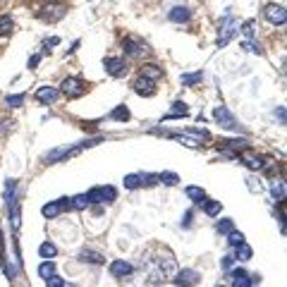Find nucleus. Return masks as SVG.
Here are the masks:
<instances>
[{"mask_svg":"<svg viewBox=\"0 0 287 287\" xmlns=\"http://www.w3.org/2000/svg\"><path fill=\"white\" fill-rule=\"evenodd\" d=\"M65 14H67V7H65L62 2H46V5H41V7L36 10V17L43 19V22H48V24L60 22Z\"/></svg>","mask_w":287,"mask_h":287,"instance_id":"f257e3e1","label":"nucleus"},{"mask_svg":"<svg viewBox=\"0 0 287 287\" xmlns=\"http://www.w3.org/2000/svg\"><path fill=\"white\" fill-rule=\"evenodd\" d=\"M234 34H237V22H234L232 14H225L218 29V48H225L234 39Z\"/></svg>","mask_w":287,"mask_h":287,"instance_id":"f03ea898","label":"nucleus"},{"mask_svg":"<svg viewBox=\"0 0 287 287\" xmlns=\"http://www.w3.org/2000/svg\"><path fill=\"white\" fill-rule=\"evenodd\" d=\"M213 120L216 124H220L223 129H234V132H239V122H237V117H234L230 108H225V106H218V108L213 110Z\"/></svg>","mask_w":287,"mask_h":287,"instance_id":"7ed1b4c3","label":"nucleus"},{"mask_svg":"<svg viewBox=\"0 0 287 287\" xmlns=\"http://www.w3.org/2000/svg\"><path fill=\"white\" fill-rule=\"evenodd\" d=\"M89 199L91 204H113L117 199V189L110 187V184H103V187H94L89 191Z\"/></svg>","mask_w":287,"mask_h":287,"instance_id":"20e7f679","label":"nucleus"},{"mask_svg":"<svg viewBox=\"0 0 287 287\" xmlns=\"http://www.w3.org/2000/svg\"><path fill=\"white\" fill-rule=\"evenodd\" d=\"M263 17H266V22H271L273 27H283V24L287 22V10L283 7V5L271 2V5L263 7Z\"/></svg>","mask_w":287,"mask_h":287,"instance_id":"39448f33","label":"nucleus"},{"mask_svg":"<svg viewBox=\"0 0 287 287\" xmlns=\"http://www.w3.org/2000/svg\"><path fill=\"white\" fill-rule=\"evenodd\" d=\"M103 67H106V72H108L110 77H115V79H122V77H127V72H129V67H127V62H124L122 57H106V60H103Z\"/></svg>","mask_w":287,"mask_h":287,"instance_id":"423d86ee","label":"nucleus"},{"mask_svg":"<svg viewBox=\"0 0 287 287\" xmlns=\"http://www.w3.org/2000/svg\"><path fill=\"white\" fill-rule=\"evenodd\" d=\"M57 91L62 96H67V98H77V96L84 94V82L79 77H67V79H62V84H60Z\"/></svg>","mask_w":287,"mask_h":287,"instance_id":"0eeeda50","label":"nucleus"},{"mask_svg":"<svg viewBox=\"0 0 287 287\" xmlns=\"http://www.w3.org/2000/svg\"><path fill=\"white\" fill-rule=\"evenodd\" d=\"M158 182V175H146V172H137V175H127L124 177V187L127 189H139V187H151Z\"/></svg>","mask_w":287,"mask_h":287,"instance_id":"6e6552de","label":"nucleus"},{"mask_svg":"<svg viewBox=\"0 0 287 287\" xmlns=\"http://www.w3.org/2000/svg\"><path fill=\"white\" fill-rule=\"evenodd\" d=\"M122 48L129 57H139V55L146 53V43L141 41L139 36H127V39L122 41Z\"/></svg>","mask_w":287,"mask_h":287,"instance_id":"1a4fd4ad","label":"nucleus"},{"mask_svg":"<svg viewBox=\"0 0 287 287\" xmlns=\"http://www.w3.org/2000/svg\"><path fill=\"white\" fill-rule=\"evenodd\" d=\"M199 271H191V268H184V271H179L177 278H172V283L177 287H196L199 285Z\"/></svg>","mask_w":287,"mask_h":287,"instance_id":"9d476101","label":"nucleus"},{"mask_svg":"<svg viewBox=\"0 0 287 287\" xmlns=\"http://www.w3.org/2000/svg\"><path fill=\"white\" fill-rule=\"evenodd\" d=\"M132 89H134V94H139L141 98H151V96L156 94V82H153V79H146V77H137L134 84H132Z\"/></svg>","mask_w":287,"mask_h":287,"instance_id":"9b49d317","label":"nucleus"},{"mask_svg":"<svg viewBox=\"0 0 287 287\" xmlns=\"http://www.w3.org/2000/svg\"><path fill=\"white\" fill-rule=\"evenodd\" d=\"M57 86H39L36 91H34V98L39 101V103H43V106H51V103H55L57 101Z\"/></svg>","mask_w":287,"mask_h":287,"instance_id":"f8f14e48","label":"nucleus"},{"mask_svg":"<svg viewBox=\"0 0 287 287\" xmlns=\"http://www.w3.org/2000/svg\"><path fill=\"white\" fill-rule=\"evenodd\" d=\"M65 208H69V199H57V201H51V204L43 206V218H57Z\"/></svg>","mask_w":287,"mask_h":287,"instance_id":"ddd939ff","label":"nucleus"},{"mask_svg":"<svg viewBox=\"0 0 287 287\" xmlns=\"http://www.w3.org/2000/svg\"><path fill=\"white\" fill-rule=\"evenodd\" d=\"M132 271H134V266L124 259H115L110 263V275L113 278H127V275H132Z\"/></svg>","mask_w":287,"mask_h":287,"instance_id":"4468645a","label":"nucleus"},{"mask_svg":"<svg viewBox=\"0 0 287 287\" xmlns=\"http://www.w3.org/2000/svg\"><path fill=\"white\" fill-rule=\"evenodd\" d=\"M187 115H189L187 103H184V101H175V103H172V108L163 115V122H168V120H179V117H187Z\"/></svg>","mask_w":287,"mask_h":287,"instance_id":"2eb2a0df","label":"nucleus"},{"mask_svg":"<svg viewBox=\"0 0 287 287\" xmlns=\"http://www.w3.org/2000/svg\"><path fill=\"white\" fill-rule=\"evenodd\" d=\"M168 19H170V22H177V24H184V22L191 19V10L184 7V5H177V7H172V10L168 12Z\"/></svg>","mask_w":287,"mask_h":287,"instance_id":"dca6fc26","label":"nucleus"},{"mask_svg":"<svg viewBox=\"0 0 287 287\" xmlns=\"http://www.w3.org/2000/svg\"><path fill=\"white\" fill-rule=\"evenodd\" d=\"M139 77H146V79H153V82H156V79L163 77V69L158 67V65H153V62H146V65L141 67V74H139Z\"/></svg>","mask_w":287,"mask_h":287,"instance_id":"f3484780","label":"nucleus"},{"mask_svg":"<svg viewBox=\"0 0 287 287\" xmlns=\"http://www.w3.org/2000/svg\"><path fill=\"white\" fill-rule=\"evenodd\" d=\"M55 273H57V266L53 263V259H46L43 263H39V278L48 280V278H53Z\"/></svg>","mask_w":287,"mask_h":287,"instance_id":"a211bd4d","label":"nucleus"},{"mask_svg":"<svg viewBox=\"0 0 287 287\" xmlns=\"http://www.w3.org/2000/svg\"><path fill=\"white\" fill-rule=\"evenodd\" d=\"M242 163H244L249 170H263L266 161H263L261 156H251V153H244V156H242Z\"/></svg>","mask_w":287,"mask_h":287,"instance_id":"6ab92c4d","label":"nucleus"},{"mask_svg":"<svg viewBox=\"0 0 287 287\" xmlns=\"http://www.w3.org/2000/svg\"><path fill=\"white\" fill-rule=\"evenodd\" d=\"M89 206H91L89 194H77V196L69 199V208H74V211H84V208H89Z\"/></svg>","mask_w":287,"mask_h":287,"instance_id":"aec40b11","label":"nucleus"},{"mask_svg":"<svg viewBox=\"0 0 287 287\" xmlns=\"http://www.w3.org/2000/svg\"><path fill=\"white\" fill-rule=\"evenodd\" d=\"M230 280H232V287H249L251 285V278H249L246 271H232Z\"/></svg>","mask_w":287,"mask_h":287,"instance_id":"412c9836","label":"nucleus"},{"mask_svg":"<svg viewBox=\"0 0 287 287\" xmlns=\"http://www.w3.org/2000/svg\"><path fill=\"white\" fill-rule=\"evenodd\" d=\"M158 266L163 268L165 278H172V275L177 273V263H175V259H170V256H163V259L158 261Z\"/></svg>","mask_w":287,"mask_h":287,"instance_id":"4be33fe9","label":"nucleus"},{"mask_svg":"<svg viewBox=\"0 0 287 287\" xmlns=\"http://www.w3.org/2000/svg\"><path fill=\"white\" fill-rule=\"evenodd\" d=\"M201 206H204L206 216H218L220 211H223V204H220V201H216V199H204V201H201Z\"/></svg>","mask_w":287,"mask_h":287,"instance_id":"5701e85b","label":"nucleus"},{"mask_svg":"<svg viewBox=\"0 0 287 287\" xmlns=\"http://www.w3.org/2000/svg\"><path fill=\"white\" fill-rule=\"evenodd\" d=\"M110 120H115V122H127V120H129V108H127V106L113 108L110 110Z\"/></svg>","mask_w":287,"mask_h":287,"instance_id":"b1692460","label":"nucleus"},{"mask_svg":"<svg viewBox=\"0 0 287 287\" xmlns=\"http://www.w3.org/2000/svg\"><path fill=\"white\" fill-rule=\"evenodd\" d=\"M39 256H41V259H53V256H57V244L43 242V244L39 246Z\"/></svg>","mask_w":287,"mask_h":287,"instance_id":"393cba45","label":"nucleus"},{"mask_svg":"<svg viewBox=\"0 0 287 287\" xmlns=\"http://www.w3.org/2000/svg\"><path fill=\"white\" fill-rule=\"evenodd\" d=\"M271 196H273V201H283L285 199V182L283 179H275L271 184Z\"/></svg>","mask_w":287,"mask_h":287,"instance_id":"a878e982","label":"nucleus"},{"mask_svg":"<svg viewBox=\"0 0 287 287\" xmlns=\"http://www.w3.org/2000/svg\"><path fill=\"white\" fill-rule=\"evenodd\" d=\"M12 31H14L12 17H10V14H2V17H0V36H10Z\"/></svg>","mask_w":287,"mask_h":287,"instance_id":"bb28decb","label":"nucleus"},{"mask_svg":"<svg viewBox=\"0 0 287 287\" xmlns=\"http://www.w3.org/2000/svg\"><path fill=\"white\" fill-rule=\"evenodd\" d=\"M79 259L86 261V263H96V266H101V263H103V256H101L98 251H89V249H84L82 254H79Z\"/></svg>","mask_w":287,"mask_h":287,"instance_id":"cd10ccee","label":"nucleus"},{"mask_svg":"<svg viewBox=\"0 0 287 287\" xmlns=\"http://www.w3.org/2000/svg\"><path fill=\"white\" fill-rule=\"evenodd\" d=\"M234 261H249L254 256V251H251V246L249 244H239L237 246V254H232Z\"/></svg>","mask_w":287,"mask_h":287,"instance_id":"c85d7f7f","label":"nucleus"},{"mask_svg":"<svg viewBox=\"0 0 287 287\" xmlns=\"http://www.w3.org/2000/svg\"><path fill=\"white\" fill-rule=\"evenodd\" d=\"M187 196H189L194 204H201L206 199V191L201 189V187H187Z\"/></svg>","mask_w":287,"mask_h":287,"instance_id":"c756f323","label":"nucleus"},{"mask_svg":"<svg viewBox=\"0 0 287 287\" xmlns=\"http://www.w3.org/2000/svg\"><path fill=\"white\" fill-rule=\"evenodd\" d=\"M158 182H163L168 187H175L179 182V175L177 172H161V175H158Z\"/></svg>","mask_w":287,"mask_h":287,"instance_id":"7c9ffc66","label":"nucleus"},{"mask_svg":"<svg viewBox=\"0 0 287 287\" xmlns=\"http://www.w3.org/2000/svg\"><path fill=\"white\" fill-rule=\"evenodd\" d=\"M204 82V72H194V74H182V84L191 86V84H201Z\"/></svg>","mask_w":287,"mask_h":287,"instance_id":"2f4dec72","label":"nucleus"},{"mask_svg":"<svg viewBox=\"0 0 287 287\" xmlns=\"http://www.w3.org/2000/svg\"><path fill=\"white\" fill-rule=\"evenodd\" d=\"M5 106H10V108H19V106H24V94L7 96V98H5Z\"/></svg>","mask_w":287,"mask_h":287,"instance_id":"473e14b6","label":"nucleus"},{"mask_svg":"<svg viewBox=\"0 0 287 287\" xmlns=\"http://www.w3.org/2000/svg\"><path fill=\"white\" fill-rule=\"evenodd\" d=\"M228 244L230 246H239L244 244V234L237 232V230H232V232H228Z\"/></svg>","mask_w":287,"mask_h":287,"instance_id":"72a5a7b5","label":"nucleus"},{"mask_svg":"<svg viewBox=\"0 0 287 287\" xmlns=\"http://www.w3.org/2000/svg\"><path fill=\"white\" fill-rule=\"evenodd\" d=\"M216 230H218L220 234H228V232H232V230H234V223L230 218H225V220H220L218 225H216Z\"/></svg>","mask_w":287,"mask_h":287,"instance_id":"f704fd0d","label":"nucleus"},{"mask_svg":"<svg viewBox=\"0 0 287 287\" xmlns=\"http://www.w3.org/2000/svg\"><path fill=\"white\" fill-rule=\"evenodd\" d=\"M242 34H244L246 39H254V34H256V24H254V19H249L242 24Z\"/></svg>","mask_w":287,"mask_h":287,"instance_id":"c9c22d12","label":"nucleus"},{"mask_svg":"<svg viewBox=\"0 0 287 287\" xmlns=\"http://www.w3.org/2000/svg\"><path fill=\"white\" fill-rule=\"evenodd\" d=\"M242 48H244L246 53H256V55H261V48H259V46H256L254 41H249V39H244V41H242Z\"/></svg>","mask_w":287,"mask_h":287,"instance_id":"e433bc0d","label":"nucleus"},{"mask_svg":"<svg viewBox=\"0 0 287 287\" xmlns=\"http://www.w3.org/2000/svg\"><path fill=\"white\" fill-rule=\"evenodd\" d=\"M46 285H48V287H65V280L55 273L53 278H48V280H46Z\"/></svg>","mask_w":287,"mask_h":287,"instance_id":"4c0bfd02","label":"nucleus"},{"mask_svg":"<svg viewBox=\"0 0 287 287\" xmlns=\"http://www.w3.org/2000/svg\"><path fill=\"white\" fill-rule=\"evenodd\" d=\"M43 46H46V51H51L53 46H60V36H51V39H46Z\"/></svg>","mask_w":287,"mask_h":287,"instance_id":"58836bf2","label":"nucleus"},{"mask_svg":"<svg viewBox=\"0 0 287 287\" xmlns=\"http://www.w3.org/2000/svg\"><path fill=\"white\" fill-rule=\"evenodd\" d=\"M232 263H234V256H232V254H228V256L223 259V271H230V268H232Z\"/></svg>","mask_w":287,"mask_h":287,"instance_id":"ea45409f","label":"nucleus"},{"mask_svg":"<svg viewBox=\"0 0 287 287\" xmlns=\"http://www.w3.org/2000/svg\"><path fill=\"white\" fill-rule=\"evenodd\" d=\"M191 220H194V211H187V213H184V218H182V228H189Z\"/></svg>","mask_w":287,"mask_h":287,"instance_id":"a19ab883","label":"nucleus"},{"mask_svg":"<svg viewBox=\"0 0 287 287\" xmlns=\"http://www.w3.org/2000/svg\"><path fill=\"white\" fill-rule=\"evenodd\" d=\"M39 62H41V55H31V57H29V67H31V69H36Z\"/></svg>","mask_w":287,"mask_h":287,"instance_id":"79ce46f5","label":"nucleus"},{"mask_svg":"<svg viewBox=\"0 0 287 287\" xmlns=\"http://www.w3.org/2000/svg\"><path fill=\"white\" fill-rule=\"evenodd\" d=\"M275 115H278L280 124H285V108H278V110H275Z\"/></svg>","mask_w":287,"mask_h":287,"instance_id":"37998d69","label":"nucleus"},{"mask_svg":"<svg viewBox=\"0 0 287 287\" xmlns=\"http://www.w3.org/2000/svg\"><path fill=\"white\" fill-rule=\"evenodd\" d=\"M218 287H223V285H218Z\"/></svg>","mask_w":287,"mask_h":287,"instance_id":"c03bdc74","label":"nucleus"}]
</instances>
